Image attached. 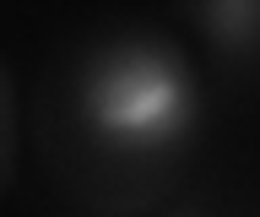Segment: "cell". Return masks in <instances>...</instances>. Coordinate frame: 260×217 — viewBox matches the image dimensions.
I'll use <instances>...</instances> for the list:
<instances>
[{"label": "cell", "mask_w": 260, "mask_h": 217, "mask_svg": "<svg viewBox=\"0 0 260 217\" xmlns=\"http://www.w3.org/2000/svg\"><path fill=\"white\" fill-rule=\"evenodd\" d=\"M195 27L228 60H260V0H195Z\"/></svg>", "instance_id": "2"}, {"label": "cell", "mask_w": 260, "mask_h": 217, "mask_svg": "<svg viewBox=\"0 0 260 217\" xmlns=\"http://www.w3.org/2000/svg\"><path fill=\"white\" fill-rule=\"evenodd\" d=\"M76 119L114 158H162L201 131V82L168 38L119 33L81 60Z\"/></svg>", "instance_id": "1"}]
</instances>
